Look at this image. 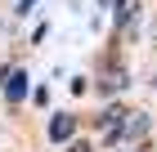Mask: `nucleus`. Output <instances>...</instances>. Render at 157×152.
I'll return each mask as SVG.
<instances>
[{"instance_id": "obj_2", "label": "nucleus", "mask_w": 157, "mask_h": 152, "mask_svg": "<svg viewBox=\"0 0 157 152\" xmlns=\"http://www.w3.org/2000/svg\"><path fill=\"white\" fill-rule=\"evenodd\" d=\"M72 134H76V117H72V112H59V117L49 121V139H54V143H67Z\"/></svg>"}, {"instance_id": "obj_3", "label": "nucleus", "mask_w": 157, "mask_h": 152, "mask_svg": "<svg viewBox=\"0 0 157 152\" xmlns=\"http://www.w3.org/2000/svg\"><path fill=\"white\" fill-rule=\"evenodd\" d=\"M36 5H40V0H13V9H18V13H32Z\"/></svg>"}, {"instance_id": "obj_4", "label": "nucleus", "mask_w": 157, "mask_h": 152, "mask_svg": "<svg viewBox=\"0 0 157 152\" xmlns=\"http://www.w3.org/2000/svg\"><path fill=\"white\" fill-rule=\"evenodd\" d=\"M72 152H90V148H85V143H76V148H72Z\"/></svg>"}, {"instance_id": "obj_1", "label": "nucleus", "mask_w": 157, "mask_h": 152, "mask_svg": "<svg viewBox=\"0 0 157 152\" xmlns=\"http://www.w3.org/2000/svg\"><path fill=\"white\" fill-rule=\"evenodd\" d=\"M0 81H5V98H9L13 107L32 94V81H27V72H23V67H5V72H0Z\"/></svg>"}]
</instances>
